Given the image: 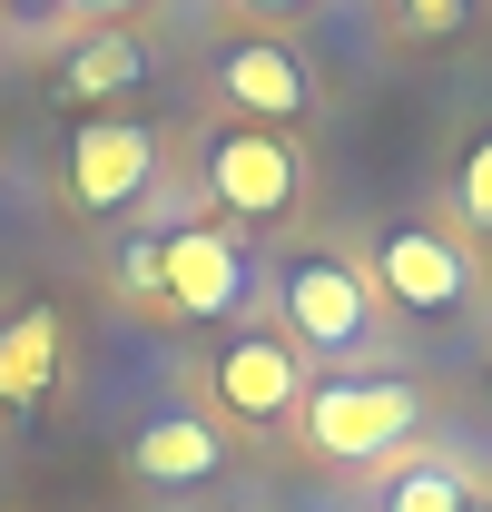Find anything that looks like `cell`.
Here are the masks:
<instances>
[{"mask_svg": "<svg viewBox=\"0 0 492 512\" xmlns=\"http://www.w3.org/2000/svg\"><path fill=\"white\" fill-rule=\"evenodd\" d=\"M60 384V316L50 306H20L0 325V404H40Z\"/></svg>", "mask_w": 492, "mask_h": 512, "instance_id": "obj_10", "label": "cell"}, {"mask_svg": "<svg viewBox=\"0 0 492 512\" xmlns=\"http://www.w3.org/2000/svg\"><path fill=\"white\" fill-rule=\"evenodd\" d=\"M394 20H404L414 40H453V30L473 20V0H394Z\"/></svg>", "mask_w": 492, "mask_h": 512, "instance_id": "obj_14", "label": "cell"}, {"mask_svg": "<svg viewBox=\"0 0 492 512\" xmlns=\"http://www.w3.org/2000/svg\"><path fill=\"white\" fill-rule=\"evenodd\" d=\"M296 424H306L315 463H384V453H404V434L424 424V394L394 384V375H325V384H306Z\"/></svg>", "mask_w": 492, "mask_h": 512, "instance_id": "obj_1", "label": "cell"}, {"mask_svg": "<svg viewBox=\"0 0 492 512\" xmlns=\"http://www.w3.org/2000/svg\"><path fill=\"white\" fill-rule=\"evenodd\" d=\"M463 503H473V483H463L453 463H414V473L384 493V512H463Z\"/></svg>", "mask_w": 492, "mask_h": 512, "instance_id": "obj_12", "label": "cell"}, {"mask_svg": "<svg viewBox=\"0 0 492 512\" xmlns=\"http://www.w3.org/2000/svg\"><path fill=\"white\" fill-rule=\"evenodd\" d=\"M197 188H207V207H227L237 227H286L296 197H306V158H296L286 128L227 119L207 148H197Z\"/></svg>", "mask_w": 492, "mask_h": 512, "instance_id": "obj_2", "label": "cell"}, {"mask_svg": "<svg viewBox=\"0 0 492 512\" xmlns=\"http://www.w3.org/2000/svg\"><path fill=\"white\" fill-rule=\"evenodd\" d=\"M128 286H138V296H158V237H148V247H128Z\"/></svg>", "mask_w": 492, "mask_h": 512, "instance_id": "obj_17", "label": "cell"}, {"mask_svg": "<svg viewBox=\"0 0 492 512\" xmlns=\"http://www.w3.org/2000/svg\"><path fill=\"white\" fill-rule=\"evenodd\" d=\"M463 512H492V503H463Z\"/></svg>", "mask_w": 492, "mask_h": 512, "instance_id": "obj_19", "label": "cell"}, {"mask_svg": "<svg viewBox=\"0 0 492 512\" xmlns=\"http://www.w3.org/2000/svg\"><path fill=\"white\" fill-rule=\"evenodd\" d=\"M128 463H138V483H217V463H227V444H217V424H197V414H148L138 434H128Z\"/></svg>", "mask_w": 492, "mask_h": 512, "instance_id": "obj_9", "label": "cell"}, {"mask_svg": "<svg viewBox=\"0 0 492 512\" xmlns=\"http://www.w3.org/2000/svg\"><path fill=\"white\" fill-rule=\"evenodd\" d=\"M207 79H217V99H227L246 128H296V119L315 109V69H306V50H296V40H276V30L217 40Z\"/></svg>", "mask_w": 492, "mask_h": 512, "instance_id": "obj_4", "label": "cell"}, {"mask_svg": "<svg viewBox=\"0 0 492 512\" xmlns=\"http://www.w3.org/2000/svg\"><path fill=\"white\" fill-rule=\"evenodd\" d=\"M0 10H10V20H60L69 0H0Z\"/></svg>", "mask_w": 492, "mask_h": 512, "instance_id": "obj_18", "label": "cell"}, {"mask_svg": "<svg viewBox=\"0 0 492 512\" xmlns=\"http://www.w3.org/2000/svg\"><path fill=\"white\" fill-rule=\"evenodd\" d=\"M374 296H394L404 316H463L473 296V256L443 227H374Z\"/></svg>", "mask_w": 492, "mask_h": 512, "instance_id": "obj_6", "label": "cell"}, {"mask_svg": "<svg viewBox=\"0 0 492 512\" xmlns=\"http://www.w3.org/2000/svg\"><path fill=\"white\" fill-rule=\"evenodd\" d=\"M276 316H286L296 355H355L374 335V276L335 247H306L276 266Z\"/></svg>", "mask_w": 492, "mask_h": 512, "instance_id": "obj_3", "label": "cell"}, {"mask_svg": "<svg viewBox=\"0 0 492 512\" xmlns=\"http://www.w3.org/2000/svg\"><path fill=\"white\" fill-rule=\"evenodd\" d=\"M227 10H246V20H266V30H286V20H315L325 0H227Z\"/></svg>", "mask_w": 492, "mask_h": 512, "instance_id": "obj_15", "label": "cell"}, {"mask_svg": "<svg viewBox=\"0 0 492 512\" xmlns=\"http://www.w3.org/2000/svg\"><path fill=\"white\" fill-rule=\"evenodd\" d=\"M207 384H217V404H227L237 424H286V414L306 404V355L256 325V335H237V345L207 365Z\"/></svg>", "mask_w": 492, "mask_h": 512, "instance_id": "obj_8", "label": "cell"}, {"mask_svg": "<svg viewBox=\"0 0 492 512\" xmlns=\"http://www.w3.org/2000/svg\"><path fill=\"white\" fill-rule=\"evenodd\" d=\"M246 296H256V266H246V247L227 227L187 217L178 237H158V306H178L187 325H217V316H237Z\"/></svg>", "mask_w": 492, "mask_h": 512, "instance_id": "obj_5", "label": "cell"}, {"mask_svg": "<svg viewBox=\"0 0 492 512\" xmlns=\"http://www.w3.org/2000/svg\"><path fill=\"white\" fill-rule=\"evenodd\" d=\"M138 69H148V50H138L128 30H99V40L69 60V89H79V99H99V89H128Z\"/></svg>", "mask_w": 492, "mask_h": 512, "instance_id": "obj_11", "label": "cell"}, {"mask_svg": "<svg viewBox=\"0 0 492 512\" xmlns=\"http://www.w3.org/2000/svg\"><path fill=\"white\" fill-rule=\"evenodd\" d=\"M69 10H89L99 30H119V20H138V10H148V0H69Z\"/></svg>", "mask_w": 492, "mask_h": 512, "instance_id": "obj_16", "label": "cell"}, {"mask_svg": "<svg viewBox=\"0 0 492 512\" xmlns=\"http://www.w3.org/2000/svg\"><path fill=\"white\" fill-rule=\"evenodd\" d=\"M453 217H463L473 237H492V128L463 148V168H453Z\"/></svg>", "mask_w": 492, "mask_h": 512, "instance_id": "obj_13", "label": "cell"}, {"mask_svg": "<svg viewBox=\"0 0 492 512\" xmlns=\"http://www.w3.org/2000/svg\"><path fill=\"white\" fill-rule=\"evenodd\" d=\"M148 188H158V128H138V119H79L69 128V197L89 217H128Z\"/></svg>", "mask_w": 492, "mask_h": 512, "instance_id": "obj_7", "label": "cell"}]
</instances>
